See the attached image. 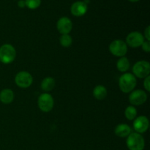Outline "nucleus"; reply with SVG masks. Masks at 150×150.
<instances>
[{
  "instance_id": "nucleus-8",
  "label": "nucleus",
  "mask_w": 150,
  "mask_h": 150,
  "mask_svg": "<svg viewBox=\"0 0 150 150\" xmlns=\"http://www.w3.org/2000/svg\"><path fill=\"white\" fill-rule=\"evenodd\" d=\"M144 41V38L141 32H132L126 37L125 42L127 46L136 48L142 46Z\"/></svg>"
},
{
  "instance_id": "nucleus-11",
  "label": "nucleus",
  "mask_w": 150,
  "mask_h": 150,
  "mask_svg": "<svg viewBox=\"0 0 150 150\" xmlns=\"http://www.w3.org/2000/svg\"><path fill=\"white\" fill-rule=\"evenodd\" d=\"M57 28L62 35H67L71 32L73 29V23L67 17H62L57 23Z\"/></svg>"
},
{
  "instance_id": "nucleus-18",
  "label": "nucleus",
  "mask_w": 150,
  "mask_h": 150,
  "mask_svg": "<svg viewBox=\"0 0 150 150\" xmlns=\"http://www.w3.org/2000/svg\"><path fill=\"white\" fill-rule=\"evenodd\" d=\"M125 116L130 121L135 120L137 117V110L133 105H129L125 111Z\"/></svg>"
},
{
  "instance_id": "nucleus-21",
  "label": "nucleus",
  "mask_w": 150,
  "mask_h": 150,
  "mask_svg": "<svg viewBox=\"0 0 150 150\" xmlns=\"http://www.w3.org/2000/svg\"><path fill=\"white\" fill-rule=\"evenodd\" d=\"M144 89L147 91L148 92H150V76H148L144 78Z\"/></svg>"
},
{
  "instance_id": "nucleus-17",
  "label": "nucleus",
  "mask_w": 150,
  "mask_h": 150,
  "mask_svg": "<svg viewBox=\"0 0 150 150\" xmlns=\"http://www.w3.org/2000/svg\"><path fill=\"white\" fill-rule=\"evenodd\" d=\"M117 67L119 71L122 73H125L130 68V62L125 57H120L117 62Z\"/></svg>"
},
{
  "instance_id": "nucleus-5",
  "label": "nucleus",
  "mask_w": 150,
  "mask_h": 150,
  "mask_svg": "<svg viewBox=\"0 0 150 150\" xmlns=\"http://www.w3.org/2000/svg\"><path fill=\"white\" fill-rule=\"evenodd\" d=\"M109 51L115 57H125L127 52V45L124 40H115L109 45Z\"/></svg>"
},
{
  "instance_id": "nucleus-24",
  "label": "nucleus",
  "mask_w": 150,
  "mask_h": 150,
  "mask_svg": "<svg viewBox=\"0 0 150 150\" xmlns=\"http://www.w3.org/2000/svg\"><path fill=\"white\" fill-rule=\"evenodd\" d=\"M18 5L19 7L23 8L24 7H26V2H25L24 0H20V1L18 2Z\"/></svg>"
},
{
  "instance_id": "nucleus-6",
  "label": "nucleus",
  "mask_w": 150,
  "mask_h": 150,
  "mask_svg": "<svg viewBox=\"0 0 150 150\" xmlns=\"http://www.w3.org/2000/svg\"><path fill=\"white\" fill-rule=\"evenodd\" d=\"M54 101V98L50 94L42 93L39 96L38 100V105L42 112L48 113L53 109Z\"/></svg>"
},
{
  "instance_id": "nucleus-12",
  "label": "nucleus",
  "mask_w": 150,
  "mask_h": 150,
  "mask_svg": "<svg viewBox=\"0 0 150 150\" xmlns=\"http://www.w3.org/2000/svg\"><path fill=\"white\" fill-rule=\"evenodd\" d=\"M71 13L76 17H81L87 12V4L82 1H78L73 3L71 6Z\"/></svg>"
},
{
  "instance_id": "nucleus-25",
  "label": "nucleus",
  "mask_w": 150,
  "mask_h": 150,
  "mask_svg": "<svg viewBox=\"0 0 150 150\" xmlns=\"http://www.w3.org/2000/svg\"><path fill=\"white\" fill-rule=\"evenodd\" d=\"M129 1H132V2H136V1H139V0H129Z\"/></svg>"
},
{
  "instance_id": "nucleus-15",
  "label": "nucleus",
  "mask_w": 150,
  "mask_h": 150,
  "mask_svg": "<svg viewBox=\"0 0 150 150\" xmlns=\"http://www.w3.org/2000/svg\"><path fill=\"white\" fill-rule=\"evenodd\" d=\"M107 94H108V92H107L106 88L103 85H98L93 89L94 97L95 99L98 100H103L105 99L107 96Z\"/></svg>"
},
{
  "instance_id": "nucleus-22",
  "label": "nucleus",
  "mask_w": 150,
  "mask_h": 150,
  "mask_svg": "<svg viewBox=\"0 0 150 150\" xmlns=\"http://www.w3.org/2000/svg\"><path fill=\"white\" fill-rule=\"evenodd\" d=\"M143 49V51H144L145 52L149 53L150 51V42L149 41H144V42L142 43V46H141Z\"/></svg>"
},
{
  "instance_id": "nucleus-20",
  "label": "nucleus",
  "mask_w": 150,
  "mask_h": 150,
  "mask_svg": "<svg viewBox=\"0 0 150 150\" xmlns=\"http://www.w3.org/2000/svg\"><path fill=\"white\" fill-rule=\"evenodd\" d=\"M25 2L28 8L35 10L40 5L41 0H25Z\"/></svg>"
},
{
  "instance_id": "nucleus-9",
  "label": "nucleus",
  "mask_w": 150,
  "mask_h": 150,
  "mask_svg": "<svg viewBox=\"0 0 150 150\" xmlns=\"http://www.w3.org/2000/svg\"><path fill=\"white\" fill-rule=\"evenodd\" d=\"M147 100V95L142 89L132 91L129 95V101L133 105H141Z\"/></svg>"
},
{
  "instance_id": "nucleus-23",
  "label": "nucleus",
  "mask_w": 150,
  "mask_h": 150,
  "mask_svg": "<svg viewBox=\"0 0 150 150\" xmlns=\"http://www.w3.org/2000/svg\"><path fill=\"white\" fill-rule=\"evenodd\" d=\"M144 38H146V40L150 41V26H148L144 31Z\"/></svg>"
},
{
  "instance_id": "nucleus-10",
  "label": "nucleus",
  "mask_w": 150,
  "mask_h": 150,
  "mask_svg": "<svg viewBox=\"0 0 150 150\" xmlns=\"http://www.w3.org/2000/svg\"><path fill=\"white\" fill-rule=\"evenodd\" d=\"M133 126L136 133H140V134L144 133L149 128V120L145 116H139L135 119Z\"/></svg>"
},
{
  "instance_id": "nucleus-19",
  "label": "nucleus",
  "mask_w": 150,
  "mask_h": 150,
  "mask_svg": "<svg viewBox=\"0 0 150 150\" xmlns=\"http://www.w3.org/2000/svg\"><path fill=\"white\" fill-rule=\"evenodd\" d=\"M60 45L64 48H69L73 44V38L69 34L67 35H62L59 38Z\"/></svg>"
},
{
  "instance_id": "nucleus-13",
  "label": "nucleus",
  "mask_w": 150,
  "mask_h": 150,
  "mask_svg": "<svg viewBox=\"0 0 150 150\" xmlns=\"http://www.w3.org/2000/svg\"><path fill=\"white\" fill-rule=\"evenodd\" d=\"M132 133L131 127L127 124H120L116 127L114 133L120 138H126Z\"/></svg>"
},
{
  "instance_id": "nucleus-4",
  "label": "nucleus",
  "mask_w": 150,
  "mask_h": 150,
  "mask_svg": "<svg viewBox=\"0 0 150 150\" xmlns=\"http://www.w3.org/2000/svg\"><path fill=\"white\" fill-rule=\"evenodd\" d=\"M133 73L135 77L139 79H144L149 76L150 64L149 62L142 60L135 63L133 67Z\"/></svg>"
},
{
  "instance_id": "nucleus-1",
  "label": "nucleus",
  "mask_w": 150,
  "mask_h": 150,
  "mask_svg": "<svg viewBox=\"0 0 150 150\" xmlns=\"http://www.w3.org/2000/svg\"><path fill=\"white\" fill-rule=\"evenodd\" d=\"M136 78L130 73H124L119 79V86L120 90L124 93H130L136 86Z\"/></svg>"
},
{
  "instance_id": "nucleus-16",
  "label": "nucleus",
  "mask_w": 150,
  "mask_h": 150,
  "mask_svg": "<svg viewBox=\"0 0 150 150\" xmlns=\"http://www.w3.org/2000/svg\"><path fill=\"white\" fill-rule=\"evenodd\" d=\"M56 81L54 78L46 77L41 82V89L44 92H50L55 87Z\"/></svg>"
},
{
  "instance_id": "nucleus-14",
  "label": "nucleus",
  "mask_w": 150,
  "mask_h": 150,
  "mask_svg": "<svg viewBox=\"0 0 150 150\" xmlns=\"http://www.w3.org/2000/svg\"><path fill=\"white\" fill-rule=\"evenodd\" d=\"M14 100V92L10 89H4L0 92V101L4 104H10Z\"/></svg>"
},
{
  "instance_id": "nucleus-3",
  "label": "nucleus",
  "mask_w": 150,
  "mask_h": 150,
  "mask_svg": "<svg viewBox=\"0 0 150 150\" xmlns=\"http://www.w3.org/2000/svg\"><path fill=\"white\" fill-rule=\"evenodd\" d=\"M16 57V48L10 44H4L0 47V62L3 64L13 62Z\"/></svg>"
},
{
  "instance_id": "nucleus-7",
  "label": "nucleus",
  "mask_w": 150,
  "mask_h": 150,
  "mask_svg": "<svg viewBox=\"0 0 150 150\" xmlns=\"http://www.w3.org/2000/svg\"><path fill=\"white\" fill-rule=\"evenodd\" d=\"M33 82V78L29 73L26 71L19 72L15 78V83L18 87L26 89L29 87Z\"/></svg>"
},
{
  "instance_id": "nucleus-2",
  "label": "nucleus",
  "mask_w": 150,
  "mask_h": 150,
  "mask_svg": "<svg viewBox=\"0 0 150 150\" xmlns=\"http://www.w3.org/2000/svg\"><path fill=\"white\" fill-rule=\"evenodd\" d=\"M126 144L129 150H144L145 141L143 136L138 133H131L127 137Z\"/></svg>"
}]
</instances>
